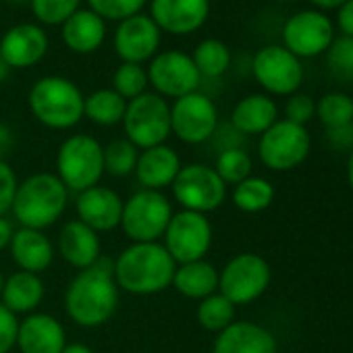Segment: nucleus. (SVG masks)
<instances>
[{"label":"nucleus","mask_w":353,"mask_h":353,"mask_svg":"<svg viewBox=\"0 0 353 353\" xmlns=\"http://www.w3.org/2000/svg\"><path fill=\"white\" fill-rule=\"evenodd\" d=\"M316 114V102L307 96V94H291L287 104H285V117L287 121L305 127V123H310Z\"/></svg>","instance_id":"obj_40"},{"label":"nucleus","mask_w":353,"mask_h":353,"mask_svg":"<svg viewBox=\"0 0 353 353\" xmlns=\"http://www.w3.org/2000/svg\"><path fill=\"white\" fill-rule=\"evenodd\" d=\"M17 188H19V179L13 166L7 160H0V216L11 212Z\"/></svg>","instance_id":"obj_41"},{"label":"nucleus","mask_w":353,"mask_h":353,"mask_svg":"<svg viewBox=\"0 0 353 353\" xmlns=\"http://www.w3.org/2000/svg\"><path fill=\"white\" fill-rule=\"evenodd\" d=\"M61 353H94V349L85 343H67Z\"/></svg>","instance_id":"obj_48"},{"label":"nucleus","mask_w":353,"mask_h":353,"mask_svg":"<svg viewBox=\"0 0 353 353\" xmlns=\"http://www.w3.org/2000/svg\"><path fill=\"white\" fill-rule=\"evenodd\" d=\"M34 17L44 26H63L75 11L81 9V0H30Z\"/></svg>","instance_id":"obj_38"},{"label":"nucleus","mask_w":353,"mask_h":353,"mask_svg":"<svg viewBox=\"0 0 353 353\" xmlns=\"http://www.w3.org/2000/svg\"><path fill=\"white\" fill-rule=\"evenodd\" d=\"M170 287H174L176 293H181L183 297L202 301L204 297L219 291V270L206 258L188 264H176Z\"/></svg>","instance_id":"obj_28"},{"label":"nucleus","mask_w":353,"mask_h":353,"mask_svg":"<svg viewBox=\"0 0 353 353\" xmlns=\"http://www.w3.org/2000/svg\"><path fill=\"white\" fill-rule=\"evenodd\" d=\"M310 3L316 7V11H336L341 5H345L347 0H310Z\"/></svg>","instance_id":"obj_47"},{"label":"nucleus","mask_w":353,"mask_h":353,"mask_svg":"<svg viewBox=\"0 0 353 353\" xmlns=\"http://www.w3.org/2000/svg\"><path fill=\"white\" fill-rule=\"evenodd\" d=\"M48 34L38 23H17L0 38V54L11 69H30L48 52Z\"/></svg>","instance_id":"obj_18"},{"label":"nucleus","mask_w":353,"mask_h":353,"mask_svg":"<svg viewBox=\"0 0 353 353\" xmlns=\"http://www.w3.org/2000/svg\"><path fill=\"white\" fill-rule=\"evenodd\" d=\"M59 252L67 264L77 270H85L102 258L100 233L77 219L67 221L59 233Z\"/></svg>","instance_id":"obj_22"},{"label":"nucleus","mask_w":353,"mask_h":353,"mask_svg":"<svg viewBox=\"0 0 353 353\" xmlns=\"http://www.w3.org/2000/svg\"><path fill=\"white\" fill-rule=\"evenodd\" d=\"M19 318L0 303V353H11L17 347Z\"/></svg>","instance_id":"obj_42"},{"label":"nucleus","mask_w":353,"mask_h":353,"mask_svg":"<svg viewBox=\"0 0 353 353\" xmlns=\"http://www.w3.org/2000/svg\"><path fill=\"white\" fill-rule=\"evenodd\" d=\"M347 179H349V188L353 192V150L349 152V162H347Z\"/></svg>","instance_id":"obj_50"},{"label":"nucleus","mask_w":353,"mask_h":353,"mask_svg":"<svg viewBox=\"0 0 353 353\" xmlns=\"http://www.w3.org/2000/svg\"><path fill=\"white\" fill-rule=\"evenodd\" d=\"M13 3H19V5H26V3H30V0H13Z\"/></svg>","instance_id":"obj_52"},{"label":"nucleus","mask_w":353,"mask_h":353,"mask_svg":"<svg viewBox=\"0 0 353 353\" xmlns=\"http://www.w3.org/2000/svg\"><path fill=\"white\" fill-rule=\"evenodd\" d=\"M256 81L274 96H291L303 81V65L283 44H268L252 59Z\"/></svg>","instance_id":"obj_13"},{"label":"nucleus","mask_w":353,"mask_h":353,"mask_svg":"<svg viewBox=\"0 0 353 353\" xmlns=\"http://www.w3.org/2000/svg\"><path fill=\"white\" fill-rule=\"evenodd\" d=\"M326 65L336 81H353V38H334L326 50Z\"/></svg>","instance_id":"obj_37"},{"label":"nucleus","mask_w":353,"mask_h":353,"mask_svg":"<svg viewBox=\"0 0 353 353\" xmlns=\"http://www.w3.org/2000/svg\"><path fill=\"white\" fill-rule=\"evenodd\" d=\"M13 148V133L9 129V125L0 123V160H5V156L11 152Z\"/></svg>","instance_id":"obj_45"},{"label":"nucleus","mask_w":353,"mask_h":353,"mask_svg":"<svg viewBox=\"0 0 353 353\" xmlns=\"http://www.w3.org/2000/svg\"><path fill=\"white\" fill-rule=\"evenodd\" d=\"M332 40L334 23L322 11H299L283 26V46L299 61L324 54Z\"/></svg>","instance_id":"obj_15"},{"label":"nucleus","mask_w":353,"mask_h":353,"mask_svg":"<svg viewBox=\"0 0 353 353\" xmlns=\"http://www.w3.org/2000/svg\"><path fill=\"white\" fill-rule=\"evenodd\" d=\"M9 250L19 270L34 272V274H42L44 270H48L54 260L52 241L48 239V235H44V231H36V229H26V227L17 229L13 233Z\"/></svg>","instance_id":"obj_24"},{"label":"nucleus","mask_w":353,"mask_h":353,"mask_svg":"<svg viewBox=\"0 0 353 353\" xmlns=\"http://www.w3.org/2000/svg\"><path fill=\"white\" fill-rule=\"evenodd\" d=\"M162 245L176 264L204 260L212 245V225L208 216L192 210L174 212L164 231Z\"/></svg>","instance_id":"obj_10"},{"label":"nucleus","mask_w":353,"mask_h":353,"mask_svg":"<svg viewBox=\"0 0 353 353\" xmlns=\"http://www.w3.org/2000/svg\"><path fill=\"white\" fill-rule=\"evenodd\" d=\"M9 73H11V67L7 65V61L3 59V54H0V83H3L9 77Z\"/></svg>","instance_id":"obj_49"},{"label":"nucleus","mask_w":353,"mask_h":353,"mask_svg":"<svg viewBox=\"0 0 353 353\" xmlns=\"http://www.w3.org/2000/svg\"><path fill=\"white\" fill-rule=\"evenodd\" d=\"M148 0H88V9L104 21H125L139 15Z\"/></svg>","instance_id":"obj_39"},{"label":"nucleus","mask_w":353,"mask_h":353,"mask_svg":"<svg viewBox=\"0 0 353 353\" xmlns=\"http://www.w3.org/2000/svg\"><path fill=\"white\" fill-rule=\"evenodd\" d=\"M276 121V104L266 94H250L241 98L231 112V127L241 135H262Z\"/></svg>","instance_id":"obj_26"},{"label":"nucleus","mask_w":353,"mask_h":353,"mask_svg":"<svg viewBox=\"0 0 353 353\" xmlns=\"http://www.w3.org/2000/svg\"><path fill=\"white\" fill-rule=\"evenodd\" d=\"M139 150L129 139H114L104 148V172L110 176H127L135 170Z\"/></svg>","instance_id":"obj_35"},{"label":"nucleus","mask_w":353,"mask_h":353,"mask_svg":"<svg viewBox=\"0 0 353 353\" xmlns=\"http://www.w3.org/2000/svg\"><path fill=\"white\" fill-rule=\"evenodd\" d=\"M160 30L152 21L150 15H133L125 21H119L114 30V52L123 63L143 65L158 54L160 46Z\"/></svg>","instance_id":"obj_16"},{"label":"nucleus","mask_w":353,"mask_h":353,"mask_svg":"<svg viewBox=\"0 0 353 353\" xmlns=\"http://www.w3.org/2000/svg\"><path fill=\"white\" fill-rule=\"evenodd\" d=\"M61 36L69 50L92 54L106 38V21L90 9H79L61 26Z\"/></svg>","instance_id":"obj_25"},{"label":"nucleus","mask_w":353,"mask_h":353,"mask_svg":"<svg viewBox=\"0 0 353 353\" xmlns=\"http://www.w3.org/2000/svg\"><path fill=\"white\" fill-rule=\"evenodd\" d=\"M75 212H77V221H81L96 233H108L121 227L123 198L110 188L94 185L77 194Z\"/></svg>","instance_id":"obj_19"},{"label":"nucleus","mask_w":353,"mask_h":353,"mask_svg":"<svg viewBox=\"0 0 353 353\" xmlns=\"http://www.w3.org/2000/svg\"><path fill=\"white\" fill-rule=\"evenodd\" d=\"M252 156L243 150V148H229L223 150L216 158L214 170L219 172V176L225 181V185H237L241 181H245L248 176H252Z\"/></svg>","instance_id":"obj_33"},{"label":"nucleus","mask_w":353,"mask_h":353,"mask_svg":"<svg viewBox=\"0 0 353 353\" xmlns=\"http://www.w3.org/2000/svg\"><path fill=\"white\" fill-rule=\"evenodd\" d=\"M181 166L183 162H181V156L176 154V150L162 143V145H154L148 150H139L133 172L137 176L141 190L162 192L172 185Z\"/></svg>","instance_id":"obj_20"},{"label":"nucleus","mask_w":353,"mask_h":353,"mask_svg":"<svg viewBox=\"0 0 353 353\" xmlns=\"http://www.w3.org/2000/svg\"><path fill=\"white\" fill-rule=\"evenodd\" d=\"M28 104L38 123L48 129L65 131L83 119L85 96L71 79L48 75L32 85Z\"/></svg>","instance_id":"obj_4"},{"label":"nucleus","mask_w":353,"mask_h":353,"mask_svg":"<svg viewBox=\"0 0 353 353\" xmlns=\"http://www.w3.org/2000/svg\"><path fill=\"white\" fill-rule=\"evenodd\" d=\"M170 192L181 210H192L200 214L214 212L223 206L227 198V185L214 166L202 162L183 164L170 185Z\"/></svg>","instance_id":"obj_8"},{"label":"nucleus","mask_w":353,"mask_h":353,"mask_svg":"<svg viewBox=\"0 0 353 353\" xmlns=\"http://www.w3.org/2000/svg\"><path fill=\"white\" fill-rule=\"evenodd\" d=\"M316 117L326 129L353 123V98L341 92H330L316 102Z\"/></svg>","instance_id":"obj_34"},{"label":"nucleus","mask_w":353,"mask_h":353,"mask_svg":"<svg viewBox=\"0 0 353 353\" xmlns=\"http://www.w3.org/2000/svg\"><path fill=\"white\" fill-rule=\"evenodd\" d=\"M192 61H194V65L202 77L216 79V77L225 75L227 69L231 67V50L223 40L208 38L196 46Z\"/></svg>","instance_id":"obj_31"},{"label":"nucleus","mask_w":353,"mask_h":353,"mask_svg":"<svg viewBox=\"0 0 353 353\" xmlns=\"http://www.w3.org/2000/svg\"><path fill=\"white\" fill-rule=\"evenodd\" d=\"M233 204L245 214H258L266 210L274 200V188L262 176H248L233 188Z\"/></svg>","instance_id":"obj_30"},{"label":"nucleus","mask_w":353,"mask_h":353,"mask_svg":"<svg viewBox=\"0 0 353 353\" xmlns=\"http://www.w3.org/2000/svg\"><path fill=\"white\" fill-rule=\"evenodd\" d=\"M196 318H198V324L204 330L219 334V332H223L227 326H231L235 322V305L223 293L216 291V293L204 297L198 303Z\"/></svg>","instance_id":"obj_32"},{"label":"nucleus","mask_w":353,"mask_h":353,"mask_svg":"<svg viewBox=\"0 0 353 353\" xmlns=\"http://www.w3.org/2000/svg\"><path fill=\"white\" fill-rule=\"evenodd\" d=\"M69 190L52 172H36L23 179L13 202V216L26 229L44 231L52 227L67 210Z\"/></svg>","instance_id":"obj_3"},{"label":"nucleus","mask_w":353,"mask_h":353,"mask_svg":"<svg viewBox=\"0 0 353 353\" xmlns=\"http://www.w3.org/2000/svg\"><path fill=\"white\" fill-rule=\"evenodd\" d=\"M212 353H279L274 334L256 322H233L216 334Z\"/></svg>","instance_id":"obj_23"},{"label":"nucleus","mask_w":353,"mask_h":353,"mask_svg":"<svg viewBox=\"0 0 353 353\" xmlns=\"http://www.w3.org/2000/svg\"><path fill=\"white\" fill-rule=\"evenodd\" d=\"M326 141L330 143L332 150H353V123L341 125V127H332L326 129Z\"/></svg>","instance_id":"obj_43"},{"label":"nucleus","mask_w":353,"mask_h":353,"mask_svg":"<svg viewBox=\"0 0 353 353\" xmlns=\"http://www.w3.org/2000/svg\"><path fill=\"white\" fill-rule=\"evenodd\" d=\"M125 139L137 150L162 145L170 135V106L156 92H145L127 102L123 117Z\"/></svg>","instance_id":"obj_7"},{"label":"nucleus","mask_w":353,"mask_h":353,"mask_svg":"<svg viewBox=\"0 0 353 353\" xmlns=\"http://www.w3.org/2000/svg\"><path fill=\"white\" fill-rule=\"evenodd\" d=\"M219 129V110L212 98L202 92L176 98L170 106V135L183 143L198 145L214 137Z\"/></svg>","instance_id":"obj_11"},{"label":"nucleus","mask_w":353,"mask_h":353,"mask_svg":"<svg viewBox=\"0 0 353 353\" xmlns=\"http://www.w3.org/2000/svg\"><path fill=\"white\" fill-rule=\"evenodd\" d=\"M44 283L40 274L17 270L9 279H5L3 293H0V303L15 316L19 314H34L38 305L44 301Z\"/></svg>","instance_id":"obj_27"},{"label":"nucleus","mask_w":353,"mask_h":353,"mask_svg":"<svg viewBox=\"0 0 353 353\" xmlns=\"http://www.w3.org/2000/svg\"><path fill=\"white\" fill-rule=\"evenodd\" d=\"M176 262L160 241L131 243L114 260V281L131 295H156L170 287Z\"/></svg>","instance_id":"obj_2"},{"label":"nucleus","mask_w":353,"mask_h":353,"mask_svg":"<svg viewBox=\"0 0 353 353\" xmlns=\"http://www.w3.org/2000/svg\"><path fill=\"white\" fill-rule=\"evenodd\" d=\"M65 345V326L54 316L34 312L19 322L17 347L21 353H61Z\"/></svg>","instance_id":"obj_21"},{"label":"nucleus","mask_w":353,"mask_h":353,"mask_svg":"<svg viewBox=\"0 0 353 353\" xmlns=\"http://www.w3.org/2000/svg\"><path fill=\"white\" fill-rule=\"evenodd\" d=\"M57 176L69 192H85L100 185L104 176V148L85 133L67 137L57 154Z\"/></svg>","instance_id":"obj_5"},{"label":"nucleus","mask_w":353,"mask_h":353,"mask_svg":"<svg viewBox=\"0 0 353 353\" xmlns=\"http://www.w3.org/2000/svg\"><path fill=\"white\" fill-rule=\"evenodd\" d=\"M127 110V100L121 98L112 88L96 90L85 98L83 117H88L92 123L100 127H114L123 123Z\"/></svg>","instance_id":"obj_29"},{"label":"nucleus","mask_w":353,"mask_h":353,"mask_svg":"<svg viewBox=\"0 0 353 353\" xmlns=\"http://www.w3.org/2000/svg\"><path fill=\"white\" fill-rule=\"evenodd\" d=\"M210 15V0H150V17L160 32L188 36L198 32Z\"/></svg>","instance_id":"obj_17"},{"label":"nucleus","mask_w":353,"mask_h":353,"mask_svg":"<svg viewBox=\"0 0 353 353\" xmlns=\"http://www.w3.org/2000/svg\"><path fill=\"white\" fill-rule=\"evenodd\" d=\"M13 233H15V229H13L11 221L5 219V216H0V250L9 248V243L13 239Z\"/></svg>","instance_id":"obj_46"},{"label":"nucleus","mask_w":353,"mask_h":353,"mask_svg":"<svg viewBox=\"0 0 353 353\" xmlns=\"http://www.w3.org/2000/svg\"><path fill=\"white\" fill-rule=\"evenodd\" d=\"M117 307L119 285L114 281V262L108 258H100L94 266L79 270L65 291V312L83 328L106 324Z\"/></svg>","instance_id":"obj_1"},{"label":"nucleus","mask_w":353,"mask_h":353,"mask_svg":"<svg viewBox=\"0 0 353 353\" xmlns=\"http://www.w3.org/2000/svg\"><path fill=\"white\" fill-rule=\"evenodd\" d=\"M336 28L341 30V36L353 38V0H347L336 9Z\"/></svg>","instance_id":"obj_44"},{"label":"nucleus","mask_w":353,"mask_h":353,"mask_svg":"<svg viewBox=\"0 0 353 353\" xmlns=\"http://www.w3.org/2000/svg\"><path fill=\"white\" fill-rule=\"evenodd\" d=\"M148 83L162 98H183L198 92L202 75L196 69L192 54L181 50H166L156 54L148 67Z\"/></svg>","instance_id":"obj_14"},{"label":"nucleus","mask_w":353,"mask_h":353,"mask_svg":"<svg viewBox=\"0 0 353 353\" xmlns=\"http://www.w3.org/2000/svg\"><path fill=\"white\" fill-rule=\"evenodd\" d=\"M148 73L141 65L121 63L112 75V90L127 102L148 92Z\"/></svg>","instance_id":"obj_36"},{"label":"nucleus","mask_w":353,"mask_h":353,"mask_svg":"<svg viewBox=\"0 0 353 353\" xmlns=\"http://www.w3.org/2000/svg\"><path fill=\"white\" fill-rule=\"evenodd\" d=\"M281 3H295V0H281Z\"/></svg>","instance_id":"obj_53"},{"label":"nucleus","mask_w":353,"mask_h":353,"mask_svg":"<svg viewBox=\"0 0 353 353\" xmlns=\"http://www.w3.org/2000/svg\"><path fill=\"white\" fill-rule=\"evenodd\" d=\"M310 143L312 141L305 127L283 119L260 135L258 152H260V160L270 170L283 172L299 166L307 158Z\"/></svg>","instance_id":"obj_12"},{"label":"nucleus","mask_w":353,"mask_h":353,"mask_svg":"<svg viewBox=\"0 0 353 353\" xmlns=\"http://www.w3.org/2000/svg\"><path fill=\"white\" fill-rule=\"evenodd\" d=\"M172 206L162 192L139 190L123 202L121 229L131 243H154L164 237Z\"/></svg>","instance_id":"obj_6"},{"label":"nucleus","mask_w":353,"mask_h":353,"mask_svg":"<svg viewBox=\"0 0 353 353\" xmlns=\"http://www.w3.org/2000/svg\"><path fill=\"white\" fill-rule=\"evenodd\" d=\"M3 285H5V276H3V272H0V293H3Z\"/></svg>","instance_id":"obj_51"},{"label":"nucleus","mask_w":353,"mask_h":353,"mask_svg":"<svg viewBox=\"0 0 353 353\" xmlns=\"http://www.w3.org/2000/svg\"><path fill=\"white\" fill-rule=\"evenodd\" d=\"M272 279L270 264L258 254H239L219 272V293L235 307L254 303L264 295Z\"/></svg>","instance_id":"obj_9"}]
</instances>
